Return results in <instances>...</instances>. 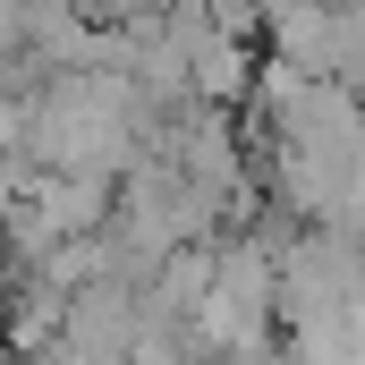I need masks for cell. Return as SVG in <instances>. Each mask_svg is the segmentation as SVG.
I'll return each instance as SVG.
<instances>
[{
    "label": "cell",
    "instance_id": "obj_1",
    "mask_svg": "<svg viewBox=\"0 0 365 365\" xmlns=\"http://www.w3.org/2000/svg\"><path fill=\"white\" fill-rule=\"evenodd\" d=\"M340 86H349V93H357V102H365V51H357V60H349V68H340Z\"/></svg>",
    "mask_w": 365,
    "mask_h": 365
}]
</instances>
